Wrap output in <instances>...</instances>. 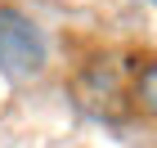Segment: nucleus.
Masks as SVG:
<instances>
[{"instance_id":"nucleus-1","label":"nucleus","mask_w":157,"mask_h":148,"mask_svg":"<svg viewBox=\"0 0 157 148\" xmlns=\"http://www.w3.org/2000/svg\"><path fill=\"white\" fill-rule=\"evenodd\" d=\"M0 67L18 81L45 72V40L36 23L23 18L18 9H0Z\"/></svg>"},{"instance_id":"nucleus-2","label":"nucleus","mask_w":157,"mask_h":148,"mask_svg":"<svg viewBox=\"0 0 157 148\" xmlns=\"http://www.w3.org/2000/svg\"><path fill=\"white\" fill-rule=\"evenodd\" d=\"M76 99H81V108H90L94 117H108V121H117V117L130 112V94L121 85L117 63H94V67H85V72L76 76Z\"/></svg>"},{"instance_id":"nucleus-3","label":"nucleus","mask_w":157,"mask_h":148,"mask_svg":"<svg viewBox=\"0 0 157 148\" xmlns=\"http://www.w3.org/2000/svg\"><path fill=\"white\" fill-rule=\"evenodd\" d=\"M135 99H139V108H144L148 117H157V63H148L144 72H139V81H135Z\"/></svg>"}]
</instances>
